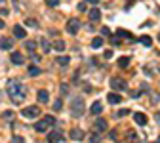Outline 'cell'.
<instances>
[{"instance_id":"obj_1","label":"cell","mask_w":160,"mask_h":143,"mask_svg":"<svg viewBox=\"0 0 160 143\" xmlns=\"http://www.w3.org/2000/svg\"><path fill=\"white\" fill-rule=\"evenodd\" d=\"M6 92H8V95L11 97V101L17 103V105L23 103V101H25V97H27V88L23 86L19 80H8Z\"/></svg>"},{"instance_id":"obj_2","label":"cell","mask_w":160,"mask_h":143,"mask_svg":"<svg viewBox=\"0 0 160 143\" xmlns=\"http://www.w3.org/2000/svg\"><path fill=\"white\" fill-rule=\"evenodd\" d=\"M71 107H73V115L74 116H82L86 107H84V99L82 97H74V99L71 101Z\"/></svg>"},{"instance_id":"obj_3","label":"cell","mask_w":160,"mask_h":143,"mask_svg":"<svg viewBox=\"0 0 160 143\" xmlns=\"http://www.w3.org/2000/svg\"><path fill=\"white\" fill-rule=\"evenodd\" d=\"M38 115H40V107H36V105H31V107L23 109V116L25 118H36Z\"/></svg>"},{"instance_id":"obj_4","label":"cell","mask_w":160,"mask_h":143,"mask_svg":"<svg viewBox=\"0 0 160 143\" xmlns=\"http://www.w3.org/2000/svg\"><path fill=\"white\" fill-rule=\"evenodd\" d=\"M78 29H80V21H78L76 17H71V19L67 21V32H71V35H76Z\"/></svg>"},{"instance_id":"obj_5","label":"cell","mask_w":160,"mask_h":143,"mask_svg":"<svg viewBox=\"0 0 160 143\" xmlns=\"http://www.w3.org/2000/svg\"><path fill=\"white\" fill-rule=\"evenodd\" d=\"M111 86L114 88V90H126V86H128V84H126V80L124 78H118V76H112V78H111Z\"/></svg>"},{"instance_id":"obj_6","label":"cell","mask_w":160,"mask_h":143,"mask_svg":"<svg viewBox=\"0 0 160 143\" xmlns=\"http://www.w3.org/2000/svg\"><path fill=\"white\" fill-rule=\"evenodd\" d=\"M71 139L73 141H82L84 139V132L80 130V128H73L71 130Z\"/></svg>"},{"instance_id":"obj_7","label":"cell","mask_w":160,"mask_h":143,"mask_svg":"<svg viewBox=\"0 0 160 143\" xmlns=\"http://www.w3.org/2000/svg\"><path fill=\"white\" fill-rule=\"evenodd\" d=\"M48 141L50 143H57V141H65V137H63V134H61V132H52V134L48 136Z\"/></svg>"},{"instance_id":"obj_8","label":"cell","mask_w":160,"mask_h":143,"mask_svg":"<svg viewBox=\"0 0 160 143\" xmlns=\"http://www.w3.org/2000/svg\"><path fill=\"white\" fill-rule=\"evenodd\" d=\"M107 128H109V126H107V122H105L103 118H97L95 122H94V130H95V132H105Z\"/></svg>"},{"instance_id":"obj_9","label":"cell","mask_w":160,"mask_h":143,"mask_svg":"<svg viewBox=\"0 0 160 143\" xmlns=\"http://www.w3.org/2000/svg\"><path fill=\"white\" fill-rule=\"evenodd\" d=\"M48 128H50V122H48L46 118H42L40 122H36V124H34V130H36V132H46Z\"/></svg>"},{"instance_id":"obj_10","label":"cell","mask_w":160,"mask_h":143,"mask_svg":"<svg viewBox=\"0 0 160 143\" xmlns=\"http://www.w3.org/2000/svg\"><path fill=\"white\" fill-rule=\"evenodd\" d=\"M11 46H14V38H8V36L0 38V48L2 50H10Z\"/></svg>"},{"instance_id":"obj_11","label":"cell","mask_w":160,"mask_h":143,"mask_svg":"<svg viewBox=\"0 0 160 143\" xmlns=\"http://www.w3.org/2000/svg\"><path fill=\"white\" fill-rule=\"evenodd\" d=\"M36 97H38V101H40V103H48V101H50V94L46 92V90H38Z\"/></svg>"},{"instance_id":"obj_12","label":"cell","mask_w":160,"mask_h":143,"mask_svg":"<svg viewBox=\"0 0 160 143\" xmlns=\"http://www.w3.org/2000/svg\"><path fill=\"white\" fill-rule=\"evenodd\" d=\"M133 120H135L139 126H145V124H147V116H145L143 113H135V115H133Z\"/></svg>"},{"instance_id":"obj_13","label":"cell","mask_w":160,"mask_h":143,"mask_svg":"<svg viewBox=\"0 0 160 143\" xmlns=\"http://www.w3.org/2000/svg\"><path fill=\"white\" fill-rule=\"evenodd\" d=\"M52 46H53V50H57V52H63L65 48H67V44H65V40H61V38H57L53 44H52Z\"/></svg>"},{"instance_id":"obj_14","label":"cell","mask_w":160,"mask_h":143,"mask_svg":"<svg viewBox=\"0 0 160 143\" xmlns=\"http://www.w3.org/2000/svg\"><path fill=\"white\" fill-rule=\"evenodd\" d=\"M23 61H25V59H23V56H21L19 52H14V53H11V63H14V65H21Z\"/></svg>"},{"instance_id":"obj_15","label":"cell","mask_w":160,"mask_h":143,"mask_svg":"<svg viewBox=\"0 0 160 143\" xmlns=\"http://www.w3.org/2000/svg\"><path fill=\"white\" fill-rule=\"evenodd\" d=\"M40 48H42V52H44V53H48L53 46H52V44H50L48 40H46V38H40Z\"/></svg>"},{"instance_id":"obj_16","label":"cell","mask_w":160,"mask_h":143,"mask_svg":"<svg viewBox=\"0 0 160 143\" xmlns=\"http://www.w3.org/2000/svg\"><path fill=\"white\" fill-rule=\"evenodd\" d=\"M14 35H15L17 38H25L27 32H25V29H23L21 25H15V27H14Z\"/></svg>"},{"instance_id":"obj_17","label":"cell","mask_w":160,"mask_h":143,"mask_svg":"<svg viewBox=\"0 0 160 143\" xmlns=\"http://www.w3.org/2000/svg\"><path fill=\"white\" fill-rule=\"evenodd\" d=\"M107 99H109V103L116 105V103H120V101H122V97H120L118 94H109V97H107Z\"/></svg>"},{"instance_id":"obj_18","label":"cell","mask_w":160,"mask_h":143,"mask_svg":"<svg viewBox=\"0 0 160 143\" xmlns=\"http://www.w3.org/2000/svg\"><path fill=\"white\" fill-rule=\"evenodd\" d=\"M88 15H90V19H91V21H97V19L101 17V12H99L97 8H94V10H90V14H88Z\"/></svg>"},{"instance_id":"obj_19","label":"cell","mask_w":160,"mask_h":143,"mask_svg":"<svg viewBox=\"0 0 160 143\" xmlns=\"http://www.w3.org/2000/svg\"><path fill=\"white\" fill-rule=\"evenodd\" d=\"M69 61H71V59H69L67 56H59V57L55 59V63H57V65H61V67H67V65H69Z\"/></svg>"},{"instance_id":"obj_20","label":"cell","mask_w":160,"mask_h":143,"mask_svg":"<svg viewBox=\"0 0 160 143\" xmlns=\"http://www.w3.org/2000/svg\"><path fill=\"white\" fill-rule=\"evenodd\" d=\"M101 46H103V38L101 36H97V38L91 40V48H94V50H99Z\"/></svg>"},{"instance_id":"obj_21","label":"cell","mask_w":160,"mask_h":143,"mask_svg":"<svg viewBox=\"0 0 160 143\" xmlns=\"http://www.w3.org/2000/svg\"><path fill=\"white\" fill-rule=\"evenodd\" d=\"M103 111V105H101V101H95L94 105H91V113H94V115H99Z\"/></svg>"},{"instance_id":"obj_22","label":"cell","mask_w":160,"mask_h":143,"mask_svg":"<svg viewBox=\"0 0 160 143\" xmlns=\"http://www.w3.org/2000/svg\"><path fill=\"white\" fill-rule=\"evenodd\" d=\"M139 42L143 44V46H151V44H153V38H151V36H147V35H143V36L139 38Z\"/></svg>"},{"instance_id":"obj_23","label":"cell","mask_w":160,"mask_h":143,"mask_svg":"<svg viewBox=\"0 0 160 143\" xmlns=\"http://www.w3.org/2000/svg\"><path fill=\"white\" fill-rule=\"evenodd\" d=\"M29 74H31V76H38V74H40V69L34 67V65H31V67H29Z\"/></svg>"},{"instance_id":"obj_24","label":"cell","mask_w":160,"mask_h":143,"mask_svg":"<svg viewBox=\"0 0 160 143\" xmlns=\"http://www.w3.org/2000/svg\"><path fill=\"white\" fill-rule=\"evenodd\" d=\"M118 65H120L122 69L128 67V65H130V57H120V59H118Z\"/></svg>"},{"instance_id":"obj_25","label":"cell","mask_w":160,"mask_h":143,"mask_svg":"<svg viewBox=\"0 0 160 143\" xmlns=\"http://www.w3.org/2000/svg\"><path fill=\"white\" fill-rule=\"evenodd\" d=\"M91 143H97V141H101V136H99V132L97 134H90V137H88Z\"/></svg>"},{"instance_id":"obj_26","label":"cell","mask_w":160,"mask_h":143,"mask_svg":"<svg viewBox=\"0 0 160 143\" xmlns=\"http://www.w3.org/2000/svg\"><path fill=\"white\" fill-rule=\"evenodd\" d=\"M61 109H63V101L61 99H55L53 101V111H61Z\"/></svg>"},{"instance_id":"obj_27","label":"cell","mask_w":160,"mask_h":143,"mask_svg":"<svg viewBox=\"0 0 160 143\" xmlns=\"http://www.w3.org/2000/svg\"><path fill=\"white\" fill-rule=\"evenodd\" d=\"M25 48H27L29 52H34V48H36V44H34L32 40H29V42H25Z\"/></svg>"},{"instance_id":"obj_28","label":"cell","mask_w":160,"mask_h":143,"mask_svg":"<svg viewBox=\"0 0 160 143\" xmlns=\"http://www.w3.org/2000/svg\"><path fill=\"white\" fill-rule=\"evenodd\" d=\"M25 25H27V27H38V21H36V19H27Z\"/></svg>"},{"instance_id":"obj_29","label":"cell","mask_w":160,"mask_h":143,"mask_svg":"<svg viewBox=\"0 0 160 143\" xmlns=\"http://www.w3.org/2000/svg\"><path fill=\"white\" fill-rule=\"evenodd\" d=\"M118 35H120V36H124V38H130V40H133V35H130L128 31H118Z\"/></svg>"},{"instance_id":"obj_30","label":"cell","mask_w":160,"mask_h":143,"mask_svg":"<svg viewBox=\"0 0 160 143\" xmlns=\"http://www.w3.org/2000/svg\"><path fill=\"white\" fill-rule=\"evenodd\" d=\"M46 4L52 6V8H55V6H59V0H46Z\"/></svg>"},{"instance_id":"obj_31","label":"cell","mask_w":160,"mask_h":143,"mask_svg":"<svg viewBox=\"0 0 160 143\" xmlns=\"http://www.w3.org/2000/svg\"><path fill=\"white\" fill-rule=\"evenodd\" d=\"M61 95H69V86L67 84H61Z\"/></svg>"},{"instance_id":"obj_32","label":"cell","mask_w":160,"mask_h":143,"mask_svg":"<svg viewBox=\"0 0 160 143\" xmlns=\"http://www.w3.org/2000/svg\"><path fill=\"white\" fill-rule=\"evenodd\" d=\"M151 101H153V103H158V101H160V94H153V95H151Z\"/></svg>"},{"instance_id":"obj_33","label":"cell","mask_w":160,"mask_h":143,"mask_svg":"<svg viewBox=\"0 0 160 143\" xmlns=\"http://www.w3.org/2000/svg\"><path fill=\"white\" fill-rule=\"evenodd\" d=\"M130 111H128V109H120V111L116 113V116H126V115H128Z\"/></svg>"},{"instance_id":"obj_34","label":"cell","mask_w":160,"mask_h":143,"mask_svg":"<svg viewBox=\"0 0 160 143\" xmlns=\"http://www.w3.org/2000/svg\"><path fill=\"white\" fill-rule=\"evenodd\" d=\"M101 35H103V36H111V31H109L107 27H103V29H101Z\"/></svg>"},{"instance_id":"obj_35","label":"cell","mask_w":160,"mask_h":143,"mask_svg":"<svg viewBox=\"0 0 160 143\" xmlns=\"http://www.w3.org/2000/svg\"><path fill=\"white\" fill-rule=\"evenodd\" d=\"M11 141H15V143H23L25 139H23L21 136H14V137H11Z\"/></svg>"},{"instance_id":"obj_36","label":"cell","mask_w":160,"mask_h":143,"mask_svg":"<svg viewBox=\"0 0 160 143\" xmlns=\"http://www.w3.org/2000/svg\"><path fill=\"white\" fill-rule=\"evenodd\" d=\"M86 4H88V2H80V4H78V12H84V10H86Z\"/></svg>"},{"instance_id":"obj_37","label":"cell","mask_w":160,"mask_h":143,"mask_svg":"<svg viewBox=\"0 0 160 143\" xmlns=\"http://www.w3.org/2000/svg\"><path fill=\"white\" fill-rule=\"evenodd\" d=\"M2 116H4V118H11V116H14V113H11V111H4Z\"/></svg>"},{"instance_id":"obj_38","label":"cell","mask_w":160,"mask_h":143,"mask_svg":"<svg viewBox=\"0 0 160 143\" xmlns=\"http://www.w3.org/2000/svg\"><path fill=\"white\" fill-rule=\"evenodd\" d=\"M103 57H105V59H111V57H112V52H111V50H107L105 53H103Z\"/></svg>"},{"instance_id":"obj_39","label":"cell","mask_w":160,"mask_h":143,"mask_svg":"<svg viewBox=\"0 0 160 143\" xmlns=\"http://www.w3.org/2000/svg\"><path fill=\"white\" fill-rule=\"evenodd\" d=\"M44 118L50 122V126H52V124H55V118H53V116H50V115H48V116H44Z\"/></svg>"},{"instance_id":"obj_40","label":"cell","mask_w":160,"mask_h":143,"mask_svg":"<svg viewBox=\"0 0 160 143\" xmlns=\"http://www.w3.org/2000/svg\"><path fill=\"white\" fill-rule=\"evenodd\" d=\"M128 139H130V141H133V139H137V136H135V134H132V132H130V134H128Z\"/></svg>"},{"instance_id":"obj_41","label":"cell","mask_w":160,"mask_h":143,"mask_svg":"<svg viewBox=\"0 0 160 143\" xmlns=\"http://www.w3.org/2000/svg\"><path fill=\"white\" fill-rule=\"evenodd\" d=\"M130 95H132V97H133V99H135V97H139V95H141V92H132Z\"/></svg>"},{"instance_id":"obj_42","label":"cell","mask_w":160,"mask_h":143,"mask_svg":"<svg viewBox=\"0 0 160 143\" xmlns=\"http://www.w3.org/2000/svg\"><path fill=\"white\" fill-rule=\"evenodd\" d=\"M86 2H88V4H97L99 0H86Z\"/></svg>"},{"instance_id":"obj_43","label":"cell","mask_w":160,"mask_h":143,"mask_svg":"<svg viewBox=\"0 0 160 143\" xmlns=\"http://www.w3.org/2000/svg\"><path fill=\"white\" fill-rule=\"evenodd\" d=\"M154 120H156V122H158V124H160V115H156V116H154Z\"/></svg>"},{"instance_id":"obj_44","label":"cell","mask_w":160,"mask_h":143,"mask_svg":"<svg viewBox=\"0 0 160 143\" xmlns=\"http://www.w3.org/2000/svg\"><path fill=\"white\" fill-rule=\"evenodd\" d=\"M0 29H4V21L2 19H0Z\"/></svg>"},{"instance_id":"obj_45","label":"cell","mask_w":160,"mask_h":143,"mask_svg":"<svg viewBox=\"0 0 160 143\" xmlns=\"http://www.w3.org/2000/svg\"><path fill=\"white\" fill-rule=\"evenodd\" d=\"M156 141H158V143H160V136H158V137H156Z\"/></svg>"},{"instance_id":"obj_46","label":"cell","mask_w":160,"mask_h":143,"mask_svg":"<svg viewBox=\"0 0 160 143\" xmlns=\"http://www.w3.org/2000/svg\"><path fill=\"white\" fill-rule=\"evenodd\" d=\"M158 40H160V35H158Z\"/></svg>"}]
</instances>
